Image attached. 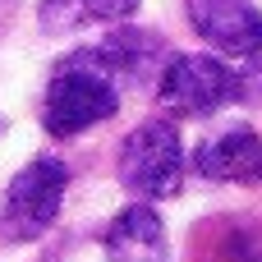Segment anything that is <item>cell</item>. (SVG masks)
Segmentation results:
<instances>
[{
    "mask_svg": "<svg viewBox=\"0 0 262 262\" xmlns=\"http://www.w3.org/2000/svg\"><path fill=\"white\" fill-rule=\"evenodd\" d=\"M88 55L111 74L115 88H124V83H147V78H157V69H166V60H157V55H161V37H147V32L124 28V23H120V32H111V37H106L101 46H92Z\"/></svg>",
    "mask_w": 262,
    "mask_h": 262,
    "instance_id": "7",
    "label": "cell"
},
{
    "mask_svg": "<svg viewBox=\"0 0 262 262\" xmlns=\"http://www.w3.org/2000/svg\"><path fill=\"white\" fill-rule=\"evenodd\" d=\"M88 14H83V5L78 0H46L41 5V28L46 32H69V28H78Z\"/></svg>",
    "mask_w": 262,
    "mask_h": 262,
    "instance_id": "9",
    "label": "cell"
},
{
    "mask_svg": "<svg viewBox=\"0 0 262 262\" xmlns=\"http://www.w3.org/2000/svg\"><path fill=\"white\" fill-rule=\"evenodd\" d=\"M193 170L203 180H226V184H262V138L249 124L221 129L207 138L193 157Z\"/></svg>",
    "mask_w": 262,
    "mask_h": 262,
    "instance_id": "6",
    "label": "cell"
},
{
    "mask_svg": "<svg viewBox=\"0 0 262 262\" xmlns=\"http://www.w3.org/2000/svg\"><path fill=\"white\" fill-rule=\"evenodd\" d=\"M189 23L221 55H262V9L249 0H189Z\"/></svg>",
    "mask_w": 262,
    "mask_h": 262,
    "instance_id": "5",
    "label": "cell"
},
{
    "mask_svg": "<svg viewBox=\"0 0 262 262\" xmlns=\"http://www.w3.org/2000/svg\"><path fill=\"white\" fill-rule=\"evenodd\" d=\"M88 18H101V23H124L143 0H78Z\"/></svg>",
    "mask_w": 262,
    "mask_h": 262,
    "instance_id": "10",
    "label": "cell"
},
{
    "mask_svg": "<svg viewBox=\"0 0 262 262\" xmlns=\"http://www.w3.org/2000/svg\"><path fill=\"white\" fill-rule=\"evenodd\" d=\"M69 189V170L60 157H37L28 161L5 189H0V239L9 244H28L37 235H46V226L60 216Z\"/></svg>",
    "mask_w": 262,
    "mask_h": 262,
    "instance_id": "2",
    "label": "cell"
},
{
    "mask_svg": "<svg viewBox=\"0 0 262 262\" xmlns=\"http://www.w3.org/2000/svg\"><path fill=\"white\" fill-rule=\"evenodd\" d=\"M106 258L111 262H161L166 258V226L152 207H124L106 226Z\"/></svg>",
    "mask_w": 262,
    "mask_h": 262,
    "instance_id": "8",
    "label": "cell"
},
{
    "mask_svg": "<svg viewBox=\"0 0 262 262\" xmlns=\"http://www.w3.org/2000/svg\"><path fill=\"white\" fill-rule=\"evenodd\" d=\"M120 184L138 198H170L184 184V143L170 120H143L120 147Z\"/></svg>",
    "mask_w": 262,
    "mask_h": 262,
    "instance_id": "4",
    "label": "cell"
},
{
    "mask_svg": "<svg viewBox=\"0 0 262 262\" xmlns=\"http://www.w3.org/2000/svg\"><path fill=\"white\" fill-rule=\"evenodd\" d=\"M157 92H161V106L170 115L203 120V115L239 101L244 78L216 55H170L161 78H157Z\"/></svg>",
    "mask_w": 262,
    "mask_h": 262,
    "instance_id": "3",
    "label": "cell"
},
{
    "mask_svg": "<svg viewBox=\"0 0 262 262\" xmlns=\"http://www.w3.org/2000/svg\"><path fill=\"white\" fill-rule=\"evenodd\" d=\"M115 111H120V88L111 83V74L88 51L69 55L55 69V78L46 83V97H41V124L55 138H74V134L111 120Z\"/></svg>",
    "mask_w": 262,
    "mask_h": 262,
    "instance_id": "1",
    "label": "cell"
}]
</instances>
